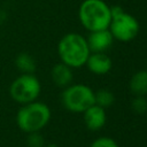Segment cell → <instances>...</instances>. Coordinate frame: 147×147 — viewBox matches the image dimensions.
Here are the masks:
<instances>
[{
  "mask_svg": "<svg viewBox=\"0 0 147 147\" xmlns=\"http://www.w3.org/2000/svg\"><path fill=\"white\" fill-rule=\"evenodd\" d=\"M132 110L138 115H144L147 113V99L144 95H136L131 102Z\"/></svg>",
  "mask_w": 147,
  "mask_h": 147,
  "instance_id": "obj_14",
  "label": "cell"
},
{
  "mask_svg": "<svg viewBox=\"0 0 147 147\" xmlns=\"http://www.w3.org/2000/svg\"><path fill=\"white\" fill-rule=\"evenodd\" d=\"M130 90L134 95L147 94V70H140L131 77Z\"/></svg>",
  "mask_w": 147,
  "mask_h": 147,
  "instance_id": "obj_11",
  "label": "cell"
},
{
  "mask_svg": "<svg viewBox=\"0 0 147 147\" xmlns=\"http://www.w3.org/2000/svg\"><path fill=\"white\" fill-rule=\"evenodd\" d=\"M86 40L91 53H105L113 45L114 37L109 29H103L92 31Z\"/></svg>",
  "mask_w": 147,
  "mask_h": 147,
  "instance_id": "obj_7",
  "label": "cell"
},
{
  "mask_svg": "<svg viewBox=\"0 0 147 147\" xmlns=\"http://www.w3.org/2000/svg\"><path fill=\"white\" fill-rule=\"evenodd\" d=\"M51 76L55 85H57L59 87H67L71 84L72 78H74L72 68H70L69 65L62 62L57 63L53 67Z\"/></svg>",
  "mask_w": 147,
  "mask_h": 147,
  "instance_id": "obj_10",
  "label": "cell"
},
{
  "mask_svg": "<svg viewBox=\"0 0 147 147\" xmlns=\"http://www.w3.org/2000/svg\"><path fill=\"white\" fill-rule=\"evenodd\" d=\"M83 114H84L85 125L88 130L98 131V130H100L105 126L106 121H107L105 108L94 103L90 108H87Z\"/></svg>",
  "mask_w": 147,
  "mask_h": 147,
  "instance_id": "obj_8",
  "label": "cell"
},
{
  "mask_svg": "<svg viewBox=\"0 0 147 147\" xmlns=\"http://www.w3.org/2000/svg\"><path fill=\"white\" fill-rule=\"evenodd\" d=\"M94 101L95 105L106 109L113 106V103L115 102V95L109 90H99L98 92H94Z\"/></svg>",
  "mask_w": 147,
  "mask_h": 147,
  "instance_id": "obj_13",
  "label": "cell"
},
{
  "mask_svg": "<svg viewBox=\"0 0 147 147\" xmlns=\"http://www.w3.org/2000/svg\"><path fill=\"white\" fill-rule=\"evenodd\" d=\"M44 147H59V146L55 145V144H48V145H45Z\"/></svg>",
  "mask_w": 147,
  "mask_h": 147,
  "instance_id": "obj_18",
  "label": "cell"
},
{
  "mask_svg": "<svg viewBox=\"0 0 147 147\" xmlns=\"http://www.w3.org/2000/svg\"><path fill=\"white\" fill-rule=\"evenodd\" d=\"M15 64L18 68V70H21L23 74H32L36 70L34 59L26 53L18 54L15 60Z\"/></svg>",
  "mask_w": 147,
  "mask_h": 147,
  "instance_id": "obj_12",
  "label": "cell"
},
{
  "mask_svg": "<svg viewBox=\"0 0 147 147\" xmlns=\"http://www.w3.org/2000/svg\"><path fill=\"white\" fill-rule=\"evenodd\" d=\"M90 147H119L117 142L109 137H100L95 139Z\"/></svg>",
  "mask_w": 147,
  "mask_h": 147,
  "instance_id": "obj_15",
  "label": "cell"
},
{
  "mask_svg": "<svg viewBox=\"0 0 147 147\" xmlns=\"http://www.w3.org/2000/svg\"><path fill=\"white\" fill-rule=\"evenodd\" d=\"M28 145L29 147H44L45 140L39 132H31L28 137Z\"/></svg>",
  "mask_w": 147,
  "mask_h": 147,
  "instance_id": "obj_16",
  "label": "cell"
},
{
  "mask_svg": "<svg viewBox=\"0 0 147 147\" xmlns=\"http://www.w3.org/2000/svg\"><path fill=\"white\" fill-rule=\"evenodd\" d=\"M114 39H117L123 42L133 40L139 32V22L138 20L129 13H123L119 16L111 18L108 26Z\"/></svg>",
  "mask_w": 147,
  "mask_h": 147,
  "instance_id": "obj_6",
  "label": "cell"
},
{
  "mask_svg": "<svg viewBox=\"0 0 147 147\" xmlns=\"http://www.w3.org/2000/svg\"><path fill=\"white\" fill-rule=\"evenodd\" d=\"M85 64L87 69L95 75H106L113 67L111 59L106 53H91Z\"/></svg>",
  "mask_w": 147,
  "mask_h": 147,
  "instance_id": "obj_9",
  "label": "cell"
},
{
  "mask_svg": "<svg viewBox=\"0 0 147 147\" xmlns=\"http://www.w3.org/2000/svg\"><path fill=\"white\" fill-rule=\"evenodd\" d=\"M78 17L90 32L108 29L111 21L110 7L103 0H84L79 6Z\"/></svg>",
  "mask_w": 147,
  "mask_h": 147,
  "instance_id": "obj_2",
  "label": "cell"
},
{
  "mask_svg": "<svg viewBox=\"0 0 147 147\" xmlns=\"http://www.w3.org/2000/svg\"><path fill=\"white\" fill-rule=\"evenodd\" d=\"M51 119L49 107L39 101H32L23 105L16 115V123L18 127L25 132H39L44 129Z\"/></svg>",
  "mask_w": 147,
  "mask_h": 147,
  "instance_id": "obj_3",
  "label": "cell"
},
{
  "mask_svg": "<svg viewBox=\"0 0 147 147\" xmlns=\"http://www.w3.org/2000/svg\"><path fill=\"white\" fill-rule=\"evenodd\" d=\"M57 53L62 63L72 69L85 65L91 54L86 38L75 32L67 33L61 38L57 45Z\"/></svg>",
  "mask_w": 147,
  "mask_h": 147,
  "instance_id": "obj_1",
  "label": "cell"
},
{
  "mask_svg": "<svg viewBox=\"0 0 147 147\" xmlns=\"http://www.w3.org/2000/svg\"><path fill=\"white\" fill-rule=\"evenodd\" d=\"M62 105L72 113H84L95 103L93 90L85 84H72L64 88L61 95Z\"/></svg>",
  "mask_w": 147,
  "mask_h": 147,
  "instance_id": "obj_4",
  "label": "cell"
},
{
  "mask_svg": "<svg viewBox=\"0 0 147 147\" xmlns=\"http://www.w3.org/2000/svg\"><path fill=\"white\" fill-rule=\"evenodd\" d=\"M41 91L39 79L33 74H23L17 77L9 87L10 96L18 103L25 105L36 101Z\"/></svg>",
  "mask_w": 147,
  "mask_h": 147,
  "instance_id": "obj_5",
  "label": "cell"
},
{
  "mask_svg": "<svg viewBox=\"0 0 147 147\" xmlns=\"http://www.w3.org/2000/svg\"><path fill=\"white\" fill-rule=\"evenodd\" d=\"M124 13V9L121 7V6H111L110 7V15H111V18L116 17V16H119L121 14Z\"/></svg>",
  "mask_w": 147,
  "mask_h": 147,
  "instance_id": "obj_17",
  "label": "cell"
}]
</instances>
